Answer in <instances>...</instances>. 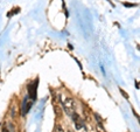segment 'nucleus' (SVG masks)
Masks as SVG:
<instances>
[{
  "label": "nucleus",
  "mask_w": 140,
  "mask_h": 132,
  "mask_svg": "<svg viewBox=\"0 0 140 132\" xmlns=\"http://www.w3.org/2000/svg\"><path fill=\"white\" fill-rule=\"evenodd\" d=\"M54 111H55L56 116H61L62 115V111H61V105L57 102H54Z\"/></svg>",
  "instance_id": "5"
},
{
  "label": "nucleus",
  "mask_w": 140,
  "mask_h": 132,
  "mask_svg": "<svg viewBox=\"0 0 140 132\" xmlns=\"http://www.w3.org/2000/svg\"><path fill=\"white\" fill-rule=\"evenodd\" d=\"M2 132H8V130H7V127L4 126V129H2Z\"/></svg>",
  "instance_id": "10"
},
{
  "label": "nucleus",
  "mask_w": 140,
  "mask_h": 132,
  "mask_svg": "<svg viewBox=\"0 0 140 132\" xmlns=\"http://www.w3.org/2000/svg\"><path fill=\"white\" fill-rule=\"evenodd\" d=\"M120 92H121V94H123V96H124V97H125V98H126V99H127V98H128V95H127V94H126V92H125V91H124V90H123V89H120Z\"/></svg>",
  "instance_id": "8"
},
{
  "label": "nucleus",
  "mask_w": 140,
  "mask_h": 132,
  "mask_svg": "<svg viewBox=\"0 0 140 132\" xmlns=\"http://www.w3.org/2000/svg\"><path fill=\"white\" fill-rule=\"evenodd\" d=\"M33 105V102L32 101H28V97H26L25 99H23V103H22V115H27L28 111H29V109L32 108Z\"/></svg>",
  "instance_id": "3"
},
{
  "label": "nucleus",
  "mask_w": 140,
  "mask_h": 132,
  "mask_svg": "<svg viewBox=\"0 0 140 132\" xmlns=\"http://www.w3.org/2000/svg\"><path fill=\"white\" fill-rule=\"evenodd\" d=\"M28 95H29V97L33 101L36 99V83L28 85Z\"/></svg>",
  "instance_id": "4"
},
{
  "label": "nucleus",
  "mask_w": 140,
  "mask_h": 132,
  "mask_svg": "<svg viewBox=\"0 0 140 132\" xmlns=\"http://www.w3.org/2000/svg\"><path fill=\"white\" fill-rule=\"evenodd\" d=\"M55 132H64V130H63V127L61 126V125H56V127H55Z\"/></svg>",
  "instance_id": "6"
},
{
  "label": "nucleus",
  "mask_w": 140,
  "mask_h": 132,
  "mask_svg": "<svg viewBox=\"0 0 140 132\" xmlns=\"http://www.w3.org/2000/svg\"><path fill=\"white\" fill-rule=\"evenodd\" d=\"M63 108H64L65 112L69 116H71L72 113L75 112V109H76V104H75V101L72 98H67L63 103Z\"/></svg>",
  "instance_id": "1"
},
{
  "label": "nucleus",
  "mask_w": 140,
  "mask_h": 132,
  "mask_svg": "<svg viewBox=\"0 0 140 132\" xmlns=\"http://www.w3.org/2000/svg\"><path fill=\"white\" fill-rule=\"evenodd\" d=\"M71 118H72V120H74V123H75V126H76V129L77 130H81L82 127L84 126V124H83V120H82V118L79 117V115H77L76 112H74L71 115Z\"/></svg>",
  "instance_id": "2"
},
{
  "label": "nucleus",
  "mask_w": 140,
  "mask_h": 132,
  "mask_svg": "<svg viewBox=\"0 0 140 132\" xmlns=\"http://www.w3.org/2000/svg\"><path fill=\"white\" fill-rule=\"evenodd\" d=\"M124 6H127V7H132V6H134L133 4H127V3H124Z\"/></svg>",
  "instance_id": "9"
},
{
  "label": "nucleus",
  "mask_w": 140,
  "mask_h": 132,
  "mask_svg": "<svg viewBox=\"0 0 140 132\" xmlns=\"http://www.w3.org/2000/svg\"><path fill=\"white\" fill-rule=\"evenodd\" d=\"M97 131L98 132H105V130L103 129V126H102V124H100V123H99V125L97 126Z\"/></svg>",
  "instance_id": "7"
}]
</instances>
